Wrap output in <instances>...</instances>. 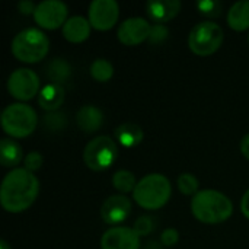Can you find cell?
<instances>
[{
    "mask_svg": "<svg viewBox=\"0 0 249 249\" xmlns=\"http://www.w3.org/2000/svg\"><path fill=\"white\" fill-rule=\"evenodd\" d=\"M38 193L39 181L34 172L25 168H16L3 178L0 203L7 213H22L35 203Z\"/></svg>",
    "mask_w": 249,
    "mask_h": 249,
    "instance_id": "6da1fadb",
    "label": "cell"
},
{
    "mask_svg": "<svg viewBox=\"0 0 249 249\" xmlns=\"http://www.w3.org/2000/svg\"><path fill=\"white\" fill-rule=\"evenodd\" d=\"M194 217L204 225H219L226 222L233 213L231 198L216 190H201L191 200Z\"/></svg>",
    "mask_w": 249,
    "mask_h": 249,
    "instance_id": "7a4b0ae2",
    "label": "cell"
},
{
    "mask_svg": "<svg viewBox=\"0 0 249 249\" xmlns=\"http://www.w3.org/2000/svg\"><path fill=\"white\" fill-rule=\"evenodd\" d=\"M171 194V181L163 174H149L137 182L133 198L146 210H159L169 201Z\"/></svg>",
    "mask_w": 249,
    "mask_h": 249,
    "instance_id": "3957f363",
    "label": "cell"
},
{
    "mask_svg": "<svg viewBox=\"0 0 249 249\" xmlns=\"http://www.w3.org/2000/svg\"><path fill=\"white\" fill-rule=\"evenodd\" d=\"M50 39L38 28H26L18 32L12 41L13 55L23 63H38L48 54Z\"/></svg>",
    "mask_w": 249,
    "mask_h": 249,
    "instance_id": "277c9868",
    "label": "cell"
},
{
    "mask_svg": "<svg viewBox=\"0 0 249 249\" xmlns=\"http://www.w3.org/2000/svg\"><path fill=\"white\" fill-rule=\"evenodd\" d=\"M38 115L35 109L23 102H15L1 112V127L6 134L13 139H23L36 128Z\"/></svg>",
    "mask_w": 249,
    "mask_h": 249,
    "instance_id": "5b68a950",
    "label": "cell"
},
{
    "mask_svg": "<svg viewBox=\"0 0 249 249\" xmlns=\"http://www.w3.org/2000/svg\"><path fill=\"white\" fill-rule=\"evenodd\" d=\"M225 34L220 25L212 20H203L197 23L188 35L190 50L201 57L216 53L223 42Z\"/></svg>",
    "mask_w": 249,
    "mask_h": 249,
    "instance_id": "8992f818",
    "label": "cell"
},
{
    "mask_svg": "<svg viewBox=\"0 0 249 249\" xmlns=\"http://www.w3.org/2000/svg\"><path fill=\"white\" fill-rule=\"evenodd\" d=\"M118 158L117 143L109 136H98L90 140L83 152V160L92 171H105L112 166Z\"/></svg>",
    "mask_w": 249,
    "mask_h": 249,
    "instance_id": "52a82bcc",
    "label": "cell"
},
{
    "mask_svg": "<svg viewBox=\"0 0 249 249\" xmlns=\"http://www.w3.org/2000/svg\"><path fill=\"white\" fill-rule=\"evenodd\" d=\"M7 90L18 101H29L39 93V77L31 69H16L7 79Z\"/></svg>",
    "mask_w": 249,
    "mask_h": 249,
    "instance_id": "ba28073f",
    "label": "cell"
},
{
    "mask_svg": "<svg viewBox=\"0 0 249 249\" xmlns=\"http://www.w3.org/2000/svg\"><path fill=\"white\" fill-rule=\"evenodd\" d=\"M69 9L60 0H44L36 4L34 19L38 26L45 29H57L67 22Z\"/></svg>",
    "mask_w": 249,
    "mask_h": 249,
    "instance_id": "9c48e42d",
    "label": "cell"
},
{
    "mask_svg": "<svg viewBox=\"0 0 249 249\" xmlns=\"http://www.w3.org/2000/svg\"><path fill=\"white\" fill-rule=\"evenodd\" d=\"M89 22L98 31L115 26L120 18V6L115 0H93L89 4Z\"/></svg>",
    "mask_w": 249,
    "mask_h": 249,
    "instance_id": "30bf717a",
    "label": "cell"
},
{
    "mask_svg": "<svg viewBox=\"0 0 249 249\" xmlns=\"http://www.w3.org/2000/svg\"><path fill=\"white\" fill-rule=\"evenodd\" d=\"M150 29H152V25L146 19L137 18V16L128 18L123 23H120L117 29V36L120 42H123L124 45L133 47L149 39Z\"/></svg>",
    "mask_w": 249,
    "mask_h": 249,
    "instance_id": "8fae6325",
    "label": "cell"
},
{
    "mask_svg": "<svg viewBox=\"0 0 249 249\" xmlns=\"http://www.w3.org/2000/svg\"><path fill=\"white\" fill-rule=\"evenodd\" d=\"M101 249H140V236L133 228L114 226L102 235Z\"/></svg>",
    "mask_w": 249,
    "mask_h": 249,
    "instance_id": "7c38bea8",
    "label": "cell"
},
{
    "mask_svg": "<svg viewBox=\"0 0 249 249\" xmlns=\"http://www.w3.org/2000/svg\"><path fill=\"white\" fill-rule=\"evenodd\" d=\"M131 213V201L123 196H111L101 206V217L107 225H120L127 220Z\"/></svg>",
    "mask_w": 249,
    "mask_h": 249,
    "instance_id": "4fadbf2b",
    "label": "cell"
},
{
    "mask_svg": "<svg viewBox=\"0 0 249 249\" xmlns=\"http://www.w3.org/2000/svg\"><path fill=\"white\" fill-rule=\"evenodd\" d=\"M146 12L155 23H163L174 19L181 12L179 0H149Z\"/></svg>",
    "mask_w": 249,
    "mask_h": 249,
    "instance_id": "5bb4252c",
    "label": "cell"
},
{
    "mask_svg": "<svg viewBox=\"0 0 249 249\" xmlns=\"http://www.w3.org/2000/svg\"><path fill=\"white\" fill-rule=\"evenodd\" d=\"M66 90L61 85L48 83L38 93V105L47 112H55L63 105Z\"/></svg>",
    "mask_w": 249,
    "mask_h": 249,
    "instance_id": "9a60e30c",
    "label": "cell"
},
{
    "mask_svg": "<svg viewBox=\"0 0 249 249\" xmlns=\"http://www.w3.org/2000/svg\"><path fill=\"white\" fill-rule=\"evenodd\" d=\"M90 22L89 19L83 16H71L67 19V22L63 25V35L67 41L79 44L89 38L90 35Z\"/></svg>",
    "mask_w": 249,
    "mask_h": 249,
    "instance_id": "2e32d148",
    "label": "cell"
},
{
    "mask_svg": "<svg viewBox=\"0 0 249 249\" xmlns=\"http://www.w3.org/2000/svg\"><path fill=\"white\" fill-rule=\"evenodd\" d=\"M76 123L85 133L98 131L104 124V112L95 105H83L76 114Z\"/></svg>",
    "mask_w": 249,
    "mask_h": 249,
    "instance_id": "e0dca14e",
    "label": "cell"
},
{
    "mask_svg": "<svg viewBox=\"0 0 249 249\" xmlns=\"http://www.w3.org/2000/svg\"><path fill=\"white\" fill-rule=\"evenodd\" d=\"M143 128L134 123H124L115 128V139L124 147H136L143 142Z\"/></svg>",
    "mask_w": 249,
    "mask_h": 249,
    "instance_id": "ac0fdd59",
    "label": "cell"
},
{
    "mask_svg": "<svg viewBox=\"0 0 249 249\" xmlns=\"http://www.w3.org/2000/svg\"><path fill=\"white\" fill-rule=\"evenodd\" d=\"M23 158V150L19 143H16L12 139H1L0 142V163L4 168H13L18 163L22 162Z\"/></svg>",
    "mask_w": 249,
    "mask_h": 249,
    "instance_id": "d6986e66",
    "label": "cell"
},
{
    "mask_svg": "<svg viewBox=\"0 0 249 249\" xmlns=\"http://www.w3.org/2000/svg\"><path fill=\"white\" fill-rule=\"evenodd\" d=\"M228 23L235 31L249 28V0H239L228 12Z\"/></svg>",
    "mask_w": 249,
    "mask_h": 249,
    "instance_id": "ffe728a7",
    "label": "cell"
},
{
    "mask_svg": "<svg viewBox=\"0 0 249 249\" xmlns=\"http://www.w3.org/2000/svg\"><path fill=\"white\" fill-rule=\"evenodd\" d=\"M45 76L55 85H64L71 77V66L64 58H53L45 67Z\"/></svg>",
    "mask_w": 249,
    "mask_h": 249,
    "instance_id": "44dd1931",
    "label": "cell"
},
{
    "mask_svg": "<svg viewBox=\"0 0 249 249\" xmlns=\"http://www.w3.org/2000/svg\"><path fill=\"white\" fill-rule=\"evenodd\" d=\"M112 185L117 191L125 194V193L134 191L137 181H136V177L133 172H130L127 169H120L112 177Z\"/></svg>",
    "mask_w": 249,
    "mask_h": 249,
    "instance_id": "7402d4cb",
    "label": "cell"
},
{
    "mask_svg": "<svg viewBox=\"0 0 249 249\" xmlns=\"http://www.w3.org/2000/svg\"><path fill=\"white\" fill-rule=\"evenodd\" d=\"M90 76L96 82L105 83L114 76V66L107 58H96L90 64Z\"/></svg>",
    "mask_w": 249,
    "mask_h": 249,
    "instance_id": "603a6c76",
    "label": "cell"
},
{
    "mask_svg": "<svg viewBox=\"0 0 249 249\" xmlns=\"http://www.w3.org/2000/svg\"><path fill=\"white\" fill-rule=\"evenodd\" d=\"M42 125L45 130L51 133H58L66 128L67 125V117L64 112L55 111V112H48L42 118Z\"/></svg>",
    "mask_w": 249,
    "mask_h": 249,
    "instance_id": "cb8c5ba5",
    "label": "cell"
},
{
    "mask_svg": "<svg viewBox=\"0 0 249 249\" xmlns=\"http://www.w3.org/2000/svg\"><path fill=\"white\" fill-rule=\"evenodd\" d=\"M177 185H178V190L184 194V196H196L198 193V187H200V182L197 179L196 175L193 174H181L177 179Z\"/></svg>",
    "mask_w": 249,
    "mask_h": 249,
    "instance_id": "d4e9b609",
    "label": "cell"
},
{
    "mask_svg": "<svg viewBox=\"0 0 249 249\" xmlns=\"http://www.w3.org/2000/svg\"><path fill=\"white\" fill-rule=\"evenodd\" d=\"M196 6L198 12L207 18H217L222 15V10H223V4L219 0H200L197 1Z\"/></svg>",
    "mask_w": 249,
    "mask_h": 249,
    "instance_id": "484cf974",
    "label": "cell"
},
{
    "mask_svg": "<svg viewBox=\"0 0 249 249\" xmlns=\"http://www.w3.org/2000/svg\"><path fill=\"white\" fill-rule=\"evenodd\" d=\"M155 228H156L155 219H152L150 216H140V217L136 220L134 226H133L134 232H136L140 238L149 236V235L155 231Z\"/></svg>",
    "mask_w": 249,
    "mask_h": 249,
    "instance_id": "4316f807",
    "label": "cell"
},
{
    "mask_svg": "<svg viewBox=\"0 0 249 249\" xmlns=\"http://www.w3.org/2000/svg\"><path fill=\"white\" fill-rule=\"evenodd\" d=\"M169 36V29L166 25L163 23H155L152 25L150 29V35H149V42L150 44H162L163 41H166Z\"/></svg>",
    "mask_w": 249,
    "mask_h": 249,
    "instance_id": "83f0119b",
    "label": "cell"
},
{
    "mask_svg": "<svg viewBox=\"0 0 249 249\" xmlns=\"http://www.w3.org/2000/svg\"><path fill=\"white\" fill-rule=\"evenodd\" d=\"M42 163H44V158H42V155L39 153V152H29L26 156H25V159H23V168L25 169H28L29 172H35V171H38L41 166H42Z\"/></svg>",
    "mask_w": 249,
    "mask_h": 249,
    "instance_id": "f1b7e54d",
    "label": "cell"
},
{
    "mask_svg": "<svg viewBox=\"0 0 249 249\" xmlns=\"http://www.w3.org/2000/svg\"><path fill=\"white\" fill-rule=\"evenodd\" d=\"M160 241H162V245H165V247H174L179 241V233H178L177 229L168 228V229L163 231V233L160 236Z\"/></svg>",
    "mask_w": 249,
    "mask_h": 249,
    "instance_id": "f546056e",
    "label": "cell"
},
{
    "mask_svg": "<svg viewBox=\"0 0 249 249\" xmlns=\"http://www.w3.org/2000/svg\"><path fill=\"white\" fill-rule=\"evenodd\" d=\"M18 9L22 15H34L35 13V9H36V4L32 1V0H22L18 3Z\"/></svg>",
    "mask_w": 249,
    "mask_h": 249,
    "instance_id": "4dcf8cb0",
    "label": "cell"
},
{
    "mask_svg": "<svg viewBox=\"0 0 249 249\" xmlns=\"http://www.w3.org/2000/svg\"><path fill=\"white\" fill-rule=\"evenodd\" d=\"M241 212L247 219H249V190L244 194V197L241 200Z\"/></svg>",
    "mask_w": 249,
    "mask_h": 249,
    "instance_id": "1f68e13d",
    "label": "cell"
},
{
    "mask_svg": "<svg viewBox=\"0 0 249 249\" xmlns=\"http://www.w3.org/2000/svg\"><path fill=\"white\" fill-rule=\"evenodd\" d=\"M241 152L247 159H249V133L245 134L244 139L241 140Z\"/></svg>",
    "mask_w": 249,
    "mask_h": 249,
    "instance_id": "d6a6232c",
    "label": "cell"
},
{
    "mask_svg": "<svg viewBox=\"0 0 249 249\" xmlns=\"http://www.w3.org/2000/svg\"><path fill=\"white\" fill-rule=\"evenodd\" d=\"M144 249H163V248H162V245H160L159 242H155V241H153V242H149Z\"/></svg>",
    "mask_w": 249,
    "mask_h": 249,
    "instance_id": "836d02e7",
    "label": "cell"
},
{
    "mask_svg": "<svg viewBox=\"0 0 249 249\" xmlns=\"http://www.w3.org/2000/svg\"><path fill=\"white\" fill-rule=\"evenodd\" d=\"M0 249H12V248H10V245L3 239V241H0Z\"/></svg>",
    "mask_w": 249,
    "mask_h": 249,
    "instance_id": "e575fe53",
    "label": "cell"
},
{
    "mask_svg": "<svg viewBox=\"0 0 249 249\" xmlns=\"http://www.w3.org/2000/svg\"><path fill=\"white\" fill-rule=\"evenodd\" d=\"M248 44H249V36H248Z\"/></svg>",
    "mask_w": 249,
    "mask_h": 249,
    "instance_id": "d590c367",
    "label": "cell"
}]
</instances>
